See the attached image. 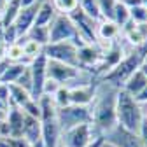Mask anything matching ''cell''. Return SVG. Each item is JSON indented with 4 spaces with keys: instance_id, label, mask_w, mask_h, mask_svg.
<instances>
[{
    "instance_id": "cell-41",
    "label": "cell",
    "mask_w": 147,
    "mask_h": 147,
    "mask_svg": "<svg viewBox=\"0 0 147 147\" xmlns=\"http://www.w3.org/2000/svg\"><path fill=\"white\" fill-rule=\"evenodd\" d=\"M7 2H12V0H7Z\"/></svg>"
},
{
    "instance_id": "cell-1",
    "label": "cell",
    "mask_w": 147,
    "mask_h": 147,
    "mask_svg": "<svg viewBox=\"0 0 147 147\" xmlns=\"http://www.w3.org/2000/svg\"><path fill=\"white\" fill-rule=\"evenodd\" d=\"M119 88L109 84L102 79L96 82L95 98L89 105L91 112V128L96 137H103L117 124L116 121V98Z\"/></svg>"
},
{
    "instance_id": "cell-18",
    "label": "cell",
    "mask_w": 147,
    "mask_h": 147,
    "mask_svg": "<svg viewBox=\"0 0 147 147\" xmlns=\"http://www.w3.org/2000/svg\"><path fill=\"white\" fill-rule=\"evenodd\" d=\"M56 16V9H54V5L51 4V0H44V2L40 4L39 7V12H37L35 16V26H49L53 18Z\"/></svg>"
},
{
    "instance_id": "cell-26",
    "label": "cell",
    "mask_w": 147,
    "mask_h": 147,
    "mask_svg": "<svg viewBox=\"0 0 147 147\" xmlns=\"http://www.w3.org/2000/svg\"><path fill=\"white\" fill-rule=\"evenodd\" d=\"M51 98H53L54 105H56L58 109L67 107V105H72V103H70V89L65 88V86H60V89H58Z\"/></svg>"
},
{
    "instance_id": "cell-14",
    "label": "cell",
    "mask_w": 147,
    "mask_h": 147,
    "mask_svg": "<svg viewBox=\"0 0 147 147\" xmlns=\"http://www.w3.org/2000/svg\"><path fill=\"white\" fill-rule=\"evenodd\" d=\"M23 119H25V114H23L21 109H18V107L7 109L5 121L9 126V138H21L23 137Z\"/></svg>"
},
{
    "instance_id": "cell-4",
    "label": "cell",
    "mask_w": 147,
    "mask_h": 147,
    "mask_svg": "<svg viewBox=\"0 0 147 147\" xmlns=\"http://www.w3.org/2000/svg\"><path fill=\"white\" fill-rule=\"evenodd\" d=\"M56 119L60 124V130L65 131L77 124H88V123L91 124V112H89V107L67 105L56 110Z\"/></svg>"
},
{
    "instance_id": "cell-23",
    "label": "cell",
    "mask_w": 147,
    "mask_h": 147,
    "mask_svg": "<svg viewBox=\"0 0 147 147\" xmlns=\"http://www.w3.org/2000/svg\"><path fill=\"white\" fill-rule=\"evenodd\" d=\"M5 60H9L11 63H26L25 61V54H23V46L20 42L5 46Z\"/></svg>"
},
{
    "instance_id": "cell-22",
    "label": "cell",
    "mask_w": 147,
    "mask_h": 147,
    "mask_svg": "<svg viewBox=\"0 0 147 147\" xmlns=\"http://www.w3.org/2000/svg\"><path fill=\"white\" fill-rule=\"evenodd\" d=\"M112 21L119 26V28H123L124 25H128L130 23V9H128L121 0L116 4V7H114V12H112Z\"/></svg>"
},
{
    "instance_id": "cell-17",
    "label": "cell",
    "mask_w": 147,
    "mask_h": 147,
    "mask_svg": "<svg viewBox=\"0 0 147 147\" xmlns=\"http://www.w3.org/2000/svg\"><path fill=\"white\" fill-rule=\"evenodd\" d=\"M30 100H32L30 91H26L25 88L18 86V84H9V107L21 109Z\"/></svg>"
},
{
    "instance_id": "cell-25",
    "label": "cell",
    "mask_w": 147,
    "mask_h": 147,
    "mask_svg": "<svg viewBox=\"0 0 147 147\" xmlns=\"http://www.w3.org/2000/svg\"><path fill=\"white\" fill-rule=\"evenodd\" d=\"M117 2L119 0H96L102 20H112V12H114V7Z\"/></svg>"
},
{
    "instance_id": "cell-10",
    "label": "cell",
    "mask_w": 147,
    "mask_h": 147,
    "mask_svg": "<svg viewBox=\"0 0 147 147\" xmlns=\"http://www.w3.org/2000/svg\"><path fill=\"white\" fill-rule=\"evenodd\" d=\"M124 44L130 47H138L147 42V23H128L121 28Z\"/></svg>"
},
{
    "instance_id": "cell-2",
    "label": "cell",
    "mask_w": 147,
    "mask_h": 147,
    "mask_svg": "<svg viewBox=\"0 0 147 147\" xmlns=\"http://www.w3.org/2000/svg\"><path fill=\"white\" fill-rule=\"evenodd\" d=\"M116 121L121 128L133 133H138L144 123L142 105L123 89L117 91V98H116Z\"/></svg>"
},
{
    "instance_id": "cell-6",
    "label": "cell",
    "mask_w": 147,
    "mask_h": 147,
    "mask_svg": "<svg viewBox=\"0 0 147 147\" xmlns=\"http://www.w3.org/2000/svg\"><path fill=\"white\" fill-rule=\"evenodd\" d=\"M44 56L47 60H54L70 67H77V46L72 40H65V42H54V44H47L44 47Z\"/></svg>"
},
{
    "instance_id": "cell-12",
    "label": "cell",
    "mask_w": 147,
    "mask_h": 147,
    "mask_svg": "<svg viewBox=\"0 0 147 147\" xmlns=\"http://www.w3.org/2000/svg\"><path fill=\"white\" fill-rule=\"evenodd\" d=\"M42 2H44V0H40V2H37V4H33V5H30V7H23L20 12H18V18L14 20L12 25H14L18 35H20V39H21L23 35H26V32L33 26L35 16H37V12H39V7H40Z\"/></svg>"
},
{
    "instance_id": "cell-29",
    "label": "cell",
    "mask_w": 147,
    "mask_h": 147,
    "mask_svg": "<svg viewBox=\"0 0 147 147\" xmlns=\"http://www.w3.org/2000/svg\"><path fill=\"white\" fill-rule=\"evenodd\" d=\"M21 110L26 114V116H30V117H37V119H40V107H39V100H30V102H26L23 107H21Z\"/></svg>"
},
{
    "instance_id": "cell-16",
    "label": "cell",
    "mask_w": 147,
    "mask_h": 147,
    "mask_svg": "<svg viewBox=\"0 0 147 147\" xmlns=\"http://www.w3.org/2000/svg\"><path fill=\"white\" fill-rule=\"evenodd\" d=\"M145 86H147V79H145V76L142 74V70L138 68V70L133 74V76H131L130 79H128V81L123 84V88H121V89H123V91H126L128 95H131V96L135 98V96L140 93V91H142Z\"/></svg>"
},
{
    "instance_id": "cell-21",
    "label": "cell",
    "mask_w": 147,
    "mask_h": 147,
    "mask_svg": "<svg viewBox=\"0 0 147 147\" xmlns=\"http://www.w3.org/2000/svg\"><path fill=\"white\" fill-rule=\"evenodd\" d=\"M21 11V5L18 0H12V2H7L5 9L2 11V14H0V20H2V25L4 26H9L14 23V20L18 18V12Z\"/></svg>"
},
{
    "instance_id": "cell-24",
    "label": "cell",
    "mask_w": 147,
    "mask_h": 147,
    "mask_svg": "<svg viewBox=\"0 0 147 147\" xmlns=\"http://www.w3.org/2000/svg\"><path fill=\"white\" fill-rule=\"evenodd\" d=\"M77 5H79V9L86 16L93 18V20H96V21L102 20L100 11H98V5H96V0H77Z\"/></svg>"
},
{
    "instance_id": "cell-7",
    "label": "cell",
    "mask_w": 147,
    "mask_h": 147,
    "mask_svg": "<svg viewBox=\"0 0 147 147\" xmlns=\"http://www.w3.org/2000/svg\"><path fill=\"white\" fill-rule=\"evenodd\" d=\"M95 131L91 124H77L74 128L61 131L60 138V147H88L95 138Z\"/></svg>"
},
{
    "instance_id": "cell-39",
    "label": "cell",
    "mask_w": 147,
    "mask_h": 147,
    "mask_svg": "<svg viewBox=\"0 0 147 147\" xmlns=\"http://www.w3.org/2000/svg\"><path fill=\"white\" fill-rule=\"evenodd\" d=\"M102 147H116L114 144H110V142H107L105 138H103V142H102Z\"/></svg>"
},
{
    "instance_id": "cell-31",
    "label": "cell",
    "mask_w": 147,
    "mask_h": 147,
    "mask_svg": "<svg viewBox=\"0 0 147 147\" xmlns=\"http://www.w3.org/2000/svg\"><path fill=\"white\" fill-rule=\"evenodd\" d=\"M0 102H2L5 107H9V84L0 82Z\"/></svg>"
},
{
    "instance_id": "cell-40",
    "label": "cell",
    "mask_w": 147,
    "mask_h": 147,
    "mask_svg": "<svg viewBox=\"0 0 147 147\" xmlns=\"http://www.w3.org/2000/svg\"><path fill=\"white\" fill-rule=\"evenodd\" d=\"M144 65H147V54H145V58H144V61H142Z\"/></svg>"
},
{
    "instance_id": "cell-37",
    "label": "cell",
    "mask_w": 147,
    "mask_h": 147,
    "mask_svg": "<svg viewBox=\"0 0 147 147\" xmlns=\"http://www.w3.org/2000/svg\"><path fill=\"white\" fill-rule=\"evenodd\" d=\"M5 5H7V0H0V14H2V11L5 9Z\"/></svg>"
},
{
    "instance_id": "cell-32",
    "label": "cell",
    "mask_w": 147,
    "mask_h": 147,
    "mask_svg": "<svg viewBox=\"0 0 147 147\" xmlns=\"http://www.w3.org/2000/svg\"><path fill=\"white\" fill-rule=\"evenodd\" d=\"M138 137H140V140H142L144 147H147V121H144V123H142L140 130H138Z\"/></svg>"
},
{
    "instance_id": "cell-34",
    "label": "cell",
    "mask_w": 147,
    "mask_h": 147,
    "mask_svg": "<svg viewBox=\"0 0 147 147\" xmlns=\"http://www.w3.org/2000/svg\"><path fill=\"white\" fill-rule=\"evenodd\" d=\"M18 2H20V5L23 9V7H30V5H33L37 2H40V0H18Z\"/></svg>"
},
{
    "instance_id": "cell-20",
    "label": "cell",
    "mask_w": 147,
    "mask_h": 147,
    "mask_svg": "<svg viewBox=\"0 0 147 147\" xmlns=\"http://www.w3.org/2000/svg\"><path fill=\"white\" fill-rule=\"evenodd\" d=\"M23 37H26L28 40H33L37 44H40L42 47H46L49 44V26H35L33 25L26 32V35H23Z\"/></svg>"
},
{
    "instance_id": "cell-35",
    "label": "cell",
    "mask_w": 147,
    "mask_h": 147,
    "mask_svg": "<svg viewBox=\"0 0 147 147\" xmlns=\"http://www.w3.org/2000/svg\"><path fill=\"white\" fill-rule=\"evenodd\" d=\"M7 117V109H0V123H4Z\"/></svg>"
},
{
    "instance_id": "cell-11",
    "label": "cell",
    "mask_w": 147,
    "mask_h": 147,
    "mask_svg": "<svg viewBox=\"0 0 147 147\" xmlns=\"http://www.w3.org/2000/svg\"><path fill=\"white\" fill-rule=\"evenodd\" d=\"M100 58H102V51L96 44H84L77 47V65L82 70L93 74V68L98 65Z\"/></svg>"
},
{
    "instance_id": "cell-19",
    "label": "cell",
    "mask_w": 147,
    "mask_h": 147,
    "mask_svg": "<svg viewBox=\"0 0 147 147\" xmlns=\"http://www.w3.org/2000/svg\"><path fill=\"white\" fill-rule=\"evenodd\" d=\"M28 65L26 63H9V67L2 72V76H0V82L2 84H14L18 82V79L21 77V74L25 72Z\"/></svg>"
},
{
    "instance_id": "cell-13",
    "label": "cell",
    "mask_w": 147,
    "mask_h": 147,
    "mask_svg": "<svg viewBox=\"0 0 147 147\" xmlns=\"http://www.w3.org/2000/svg\"><path fill=\"white\" fill-rule=\"evenodd\" d=\"M96 82L84 84V86H74L70 89V103L72 105H81V107H89L91 102L95 98V91H96Z\"/></svg>"
},
{
    "instance_id": "cell-9",
    "label": "cell",
    "mask_w": 147,
    "mask_h": 147,
    "mask_svg": "<svg viewBox=\"0 0 147 147\" xmlns=\"http://www.w3.org/2000/svg\"><path fill=\"white\" fill-rule=\"evenodd\" d=\"M103 138L110 144H114L116 147H144L138 133L128 131L124 128H121L119 124H116L109 133H105Z\"/></svg>"
},
{
    "instance_id": "cell-28",
    "label": "cell",
    "mask_w": 147,
    "mask_h": 147,
    "mask_svg": "<svg viewBox=\"0 0 147 147\" xmlns=\"http://www.w3.org/2000/svg\"><path fill=\"white\" fill-rule=\"evenodd\" d=\"M130 21L131 23H147V9L144 5H135L130 9Z\"/></svg>"
},
{
    "instance_id": "cell-8",
    "label": "cell",
    "mask_w": 147,
    "mask_h": 147,
    "mask_svg": "<svg viewBox=\"0 0 147 147\" xmlns=\"http://www.w3.org/2000/svg\"><path fill=\"white\" fill-rule=\"evenodd\" d=\"M28 67H30V74H32V98L39 100L42 96L44 82L47 79V58L44 54H40Z\"/></svg>"
},
{
    "instance_id": "cell-36",
    "label": "cell",
    "mask_w": 147,
    "mask_h": 147,
    "mask_svg": "<svg viewBox=\"0 0 147 147\" xmlns=\"http://www.w3.org/2000/svg\"><path fill=\"white\" fill-rule=\"evenodd\" d=\"M142 114H144V121H147V103L142 105Z\"/></svg>"
},
{
    "instance_id": "cell-5",
    "label": "cell",
    "mask_w": 147,
    "mask_h": 147,
    "mask_svg": "<svg viewBox=\"0 0 147 147\" xmlns=\"http://www.w3.org/2000/svg\"><path fill=\"white\" fill-rule=\"evenodd\" d=\"M76 37H77V28L70 20V16L56 12V16L53 18V21L49 25V44L74 40Z\"/></svg>"
},
{
    "instance_id": "cell-33",
    "label": "cell",
    "mask_w": 147,
    "mask_h": 147,
    "mask_svg": "<svg viewBox=\"0 0 147 147\" xmlns=\"http://www.w3.org/2000/svg\"><path fill=\"white\" fill-rule=\"evenodd\" d=\"M135 100H137V102H138L140 105H144V103H147V86H145V88H144V89L140 91V93H138V95L135 96Z\"/></svg>"
},
{
    "instance_id": "cell-30",
    "label": "cell",
    "mask_w": 147,
    "mask_h": 147,
    "mask_svg": "<svg viewBox=\"0 0 147 147\" xmlns=\"http://www.w3.org/2000/svg\"><path fill=\"white\" fill-rule=\"evenodd\" d=\"M14 84L25 88L26 91H30V95H32V74H30V67L25 68V72L21 74V77L18 79V82H14Z\"/></svg>"
},
{
    "instance_id": "cell-27",
    "label": "cell",
    "mask_w": 147,
    "mask_h": 147,
    "mask_svg": "<svg viewBox=\"0 0 147 147\" xmlns=\"http://www.w3.org/2000/svg\"><path fill=\"white\" fill-rule=\"evenodd\" d=\"M51 4L54 5L56 12H60V14H70L79 7L77 0H51Z\"/></svg>"
},
{
    "instance_id": "cell-38",
    "label": "cell",
    "mask_w": 147,
    "mask_h": 147,
    "mask_svg": "<svg viewBox=\"0 0 147 147\" xmlns=\"http://www.w3.org/2000/svg\"><path fill=\"white\" fill-rule=\"evenodd\" d=\"M140 70H142V74H144V76H145V79H147V65H140Z\"/></svg>"
},
{
    "instance_id": "cell-15",
    "label": "cell",
    "mask_w": 147,
    "mask_h": 147,
    "mask_svg": "<svg viewBox=\"0 0 147 147\" xmlns=\"http://www.w3.org/2000/svg\"><path fill=\"white\" fill-rule=\"evenodd\" d=\"M121 35V28L112 21V20H100L98 21V28H96V39L98 42H114L119 39Z\"/></svg>"
},
{
    "instance_id": "cell-3",
    "label": "cell",
    "mask_w": 147,
    "mask_h": 147,
    "mask_svg": "<svg viewBox=\"0 0 147 147\" xmlns=\"http://www.w3.org/2000/svg\"><path fill=\"white\" fill-rule=\"evenodd\" d=\"M140 65H142V56L137 53V49L130 47V51L121 58V61L110 72H107L102 77V81H105V82H109V84H112V86L121 89L123 84L140 68Z\"/></svg>"
}]
</instances>
